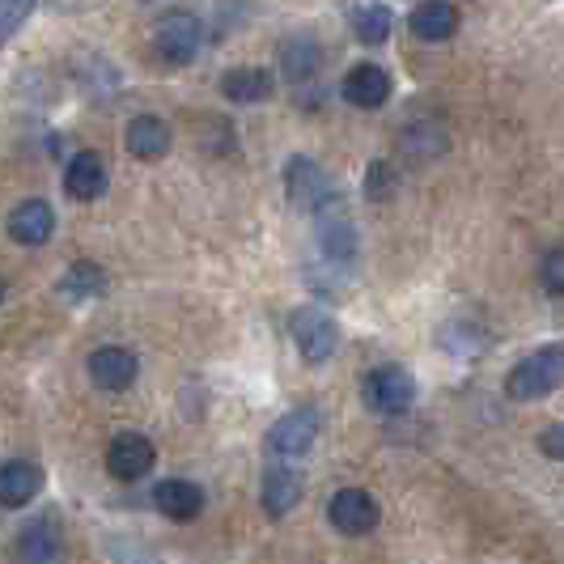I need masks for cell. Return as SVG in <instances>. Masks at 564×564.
Listing matches in <instances>:
<instances>
[{
  "label": "cell",
  "instance_id": "cell-18",
  "mask_svg": "<svg viewBox=\"0 0 564 564\" xmlns=\"http://www.w3.org/2000/svg\"><path fill=\"white\" fill-rule=\"evenodd\" d=\"M128 153L141 162H158L170 153V128L158 115H137L128 123Z\"/></svg>",
  "mask_w": 564,
  "mask_h": 564
},
{
  "label": "cell",
  "instance_id": "cell-16",
  "mask_svg": "<svg viewBox=\"0 0 564 564\" xmlns=\"http://www.w3.org/2000/svg\"><path fill=\"white\" fill-rule=\"evenodd\" d=\"M408 26H412V34L424 39V43H446L454 30H458V13H454L451 0H424V4L412 9Z\"/></svg>",
  "mask_w": 564,
  "mask_h": 564
},
{
  "label": "cell",
  "instance_id": "cell-23",
  "mask_svg": "<svg viewBox=\"0 0 564 564\" xmlns=\"http://www.w3.org/2000/svg\"><path fill=\"white\" fill-rule=\"evenodd\" d=\"M39 0H0V47L26 26V18L34 13Z\"/></svg>",
  "mask_w": 564,
  "mask_h": 564
},
{
  "label": "cell",
  "instance_id": "cell-19",
  "mask_svg": "<svg viewBox=\"0 0 564 564\" xmlns=\"http://www.w3.org/2000/svg\"><path fill=\"white\" fill-rule=\"evenodd\" d=\"M281 68H284V77H289L293 89L314 82V73H318V43H314L311 34H293V39H284L281 43Z\"/></svg>",
  "mask_w": 564,
  "mask_h": 564
},
{
  "label": "cell",
  "instance_id": "cell-24",
  "mask_svg": "<svg viewBox=\"0 0 564 564\" xmlns=\"http://www.w3.org/2000/svg\"><path fill=\"white\" fill-rule=\"evenodd\" d=\"M352 226L348 221H332V226L323 229V251L332 254V259H352Z\"/></svg>",
  "mask_w": 564,
  "mask_h": 564
},
{
  "label": "cell",
  "instance_id": "cell-28",
  "mask_svg": "<svg viewBox=\"0 0 564 564\" xmlns=\"http://www.w3.org/2000/svg\"><path fill=\"white\" fill-rule=\"evenodd\" d=\"M0 302H4V284H0Z\"/></svg>",
  "mask_w": 564,
  "mask_h": 564
},
{
  "label": "cell",
  "instance_id": "cell-22",
  "mask_svg": "<svg viewBox=\"0 0 564 564\" xmlns=\"http://www.w3.org/2000/svg\"><path fill=\"white\" fill-rule=\"evenodd\" d=\"M59 293L68 302H89V297H102L107 293V272L98 263H73L59 281Z\"/></svg>",
  "mask_w": 564,
  "mask_h": 564
},
{
  "label": "cell",
  "instance_id": "cell-11",
  "mask_svg": "<svg viewBox=\"0 0 564 564\" xmlns=\"http://www.w3.org/2000/svg\"><path fill=\"white\" fill-rule=\"evenodd\" d=\"M339 94H344V102H352V107H361V111H378V107L391 98V77H387V68H378V64H357V68L344 77Z\"/></svg>",
  "mask_w": 564,
  "mask_h": 564
},
{
  "label": "cell",
  "instance_id": "cell-7",
  "mask_svg": "<svg viewBox=\"0 0 564 564\" xmlns=\"http://www.w3.org/2000/svg\"><path fill=\"white\" fill-rule=\"evenodd\" d=\"M153 458H158V451H153L149 437H141V433H119V437H111V446H107V471L123 484L144 480L153 471Z\"/></svg>",
  "mask_w": 564,
  "mask_h": 564
},
{
  "label": "cell",
  "instance_id": "cell-12",
  "mask_svg": "<svg viewBox=\"0 0 564 564\" xmlns=\"http://www.w3.org/2000/svg\"><path fill=\"white\" fill-rule=\"evenodd\" d=\"M56 229V213L47 199H22L13 213H9V238L22 242V247H43Z\"/></svg>",
  "mask_w": 564,
  "mask_h": 564
},
{
  "label": "cell",
  "instance_id": "cell-8",
  "mask_svg": "<svg viewBox=\"0 0 564 564\" xmlns=\"http://www.w3.org/2000/svg\"><path fill=\"white\" fill-rule=\"evenodd\" d=\"M378 518H382V509L366 488H339L332 497V527L339 535H369L378 527Z\"/></svg>",
  "mask_w": 564,
  "mask_h": 564
},
{
  "label": "cell",
  "instance_id": "cell-13",
  "mask_svg": "<svg viewBox=\"0 0 564 564\" xmlns=\"http://www.w3.org/2000/svg\"><path fill=\"white\" fill-rule=\"evenodd\" d=\"M43 492V471L26 463V458H13L0 467V506L4 509H22Z\"/></svg>",
  "mask_w": 564,
  "mask_h": 564
},
{
  "label": "cell",
  "instance_id": "cell-4",
  "mask_svg": "<svg viewBox=\"0 0 564 564\" xmlns=\"http://www.w3.org/2000/svg\"><path fill=\"white\" fill-rule=\"evenodd\" d=\"M289 332H293L297 348H302V357H306L311 366L327 361V357L339 348L336 318H332L327 311H318V306H302V311H293V318H289Z\"/></svg>",
  "mask_w": 564,
  "mask_h": 564
},
{
  "label": "cell",
  "instance_id": "cell-21",
  "mask_svg": "<svg viewBox=\"0 0 564 564\" xmlns=\"http://www.w3.org/2000/svg\"><path fill=\"white\" fill-rule=\"evenodd\" d=\"M395 30V13L382 4V0H369V4H357L352 9V34L369 43V47H378V43H387V34Z\"/></svg>",
  "mask_w": 564,
  "mask_h": 564
},
{
  "label": "cell",
  "instance_id": "cell-25",
  "mask_svg": "<svg viewBox=\"0 0 564 564\" xmlns=\"http://www.w3.org/2000/svg\"><path fill=\"white\" fill-rule=\"evenodd\" d=\"M539 451L547 454V458H556V463H564V424H552V429H543V437H539Z\"/></svg>",
  "mask_w": 564,
  "mask_h": 564
},
{
  "label": "cell",
  "instance_id": "cell-27",
  "mask_svg": "<svg viewBox=\"0 0 564 564\" xmlns=\"http://www.w3.org/2000/svg\"><path fill=\"white\" fill-rule=\"evenodd\" d=\"M387 178H395V170L387 166V162H373V170H369V196L373 199L387 196Z\"/></svg>",
  "mask_w": 564,
  "mask_h": 564
},
{
  "label": "cell",
  "instance_id": "cell-5",
  "mask_svg": "<svg viewBox=\"0 0 564 564\" xmlns=\"http://www.w3.org/2000/svg\"><path fill=\"white\" fill-rule=\"evenodd\" d=\"M199 18L183 13V9H170L158 18V30H153V47L166 64H192L199 52Z\"/></svg>",
  "mask_w": 564,
  "mask_h": 564
},
{
  "label": "cell",
  "instance_id": "cell-14",
  "mask_svg": "<svg viewBox=\"0 0 564 564\" xmlns=\"http://www.w3.org/2000/svg\"><path fill=\"white\" fill-rule=\"evenodd\" d=\"M153 506L158 513H166L170 522H192L204 509V488L192 480H162L153 488Z\"/></svg>",
  "mask_w": 564,
  "mask_h": 564
},
{
  "label": "cell",
  "instance_id": "cell-1",
  "mask_svg": "<svg viewBox=\"0 0 564 564\" xmlns=\"http://www.w3.org/2000/svg\"><path fill=\"white\" fill-rule=\"evenodd\" d=\"M561 382H564V348L561 344H547V348H539L527 361H518V366L509 369L506 395L518 399V403H531V399L552 395Z\"/></svg>",
  "mask_w": 564,
  "mask_h": 564
},
{
  "label": "cell",
  "instance_id": "cell-10",
  "mask_svg": "<svg viewBox=\"0 0 564 564\" xmlns=\"http://www.w3.org/2000/svg\"><path fill=\"white\" fill-rule=\"evenodd\" d=\"M18 564H59L64 556V535H59V522L52 513L34 518L26 531L18 535Z\"/></svg>",
  "mask_w": 564,
  "mask_h": 564
},
{
  "label": "cell",
  "instance_id": "cell-17",
  "mask_svg": "<svg viewBox=\"0 0 564 564\" xmlns=\"http://www.w3.org/2000/svg\"><path fill=\"white\" fill-rule=\"evenodd\" d=\"M221 94H226L229 102H238V107L268 102L272 98V73L268 68H251V64L229 68L226 77H221Z\"/></svg>",
  "mask_w": 564,
  "mask_h": 564
},
{
  "label": "cell",
  "instance_id": "cell-2",
  "mask_svg": "<svg viewBox=\"0 0 564 564\" xmlns=\"http://www.w3.org/2000/svg\"><path fill=\"white\" fill-rule=\"evenodd\" d=\"M361 395H366V403L373 408V412L399 416V412H408V408L416 403V378H412L403 366H378L366 373Z\"/></svg>",
  "mask_w": 564,
  "mask_h": 564
},
{
  "label": "cell",
  "instance_id": "cell-9",
  "mask_svg": "<svg viewBox=\"0 0 564 564\" xmlns=\"http://www.w3.org/2000/svg\"><path fill=\"white\" fill-rule=\"evenodd\" d=\"M137 373H141L137 352H128V348H119V344H102V348L89 352V378H94V387H102V391H128V387L137 382Z\"/></svg>",
  "mask_w": 564,
  "mask_h": 564
},
{
  "label": "cell",
  "instance_id": "cell-20",
  "mask_svg": "<svg viewBox=\"0 0 564 564\" xmlns=\"http://www.w3.org/2000/svg\"><path fill=\"white\" fill-rule=\"evenodd\" d=\"M263 509L272 513V518H284L289 509L302 501V476L293 471V467H272L268 476H263Z\"/></svg>",
  "mask_w": 564,
  "mask_h": 564
},
{
  "label": "cell",
  "instance_id": "cell-26",
  "mask_svg": "<svg viewBox=\"0 0 564 564\" xmlns=\"http://www.w3.org/2000/svg\"><path fill=\"white\" fill-rule=\"evenodd\" d=\"M543 284H547L552 293H564V251L547 254V263H543Z\"/></svg>",
  "mask_w": 564,
  "mask_h": 564
},
{
  "label": "cell",
  "instance_id": "cell-15",
  "mask_svg": "<svg viewBox=\"0 0 564 564\" xmlns=\"http://www.w3.org/2000/svg\"><path fill=\"white\" fill-rule=\"evenodd\" d=\"M64 192L73 199H82V204L98 199L107 192V162L98 153H77L64 170Z\"/></svg>",
  "mask_w": 564,
  "mask_h": 564
},
{
  "label": "cell",
  "instance_id": "cell-6",
  "mask_svg": "<svg viewBox=\"0 0 564 564\" xmlns=\"http://www.w3.org/2000/svg\"><path fill=\"white\" fill-rule=\"evenodd\" d=\"M318 442V408H297L272 424L268 433V454L272 458H302Z\"/></svg>",
  "mask_w": 564,
  "mask_h": 564
},
{
  "label": "cell",
  "instance_id": "cell-3",
  "mask_svg": "<svg viewBox=\"0 0 564 564\" xmlns=\"http://www.w3.org/2000/svg\"><path fill=\"white\" fill-rule=\"evenodd\" d=\"M284 192H289V199H293L302 213H323V208L336 199L332 178L323 174V166H318L314 158H289V162H284Z\"/></svg>",
  "mask_w": 564,
  "mask_h": 564
}]
</instances>
